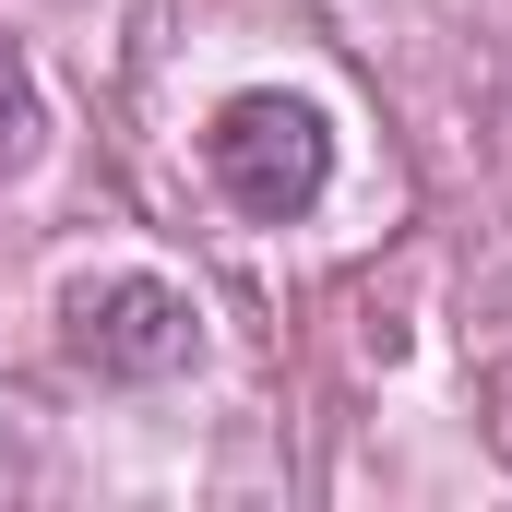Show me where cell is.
<instances>
[{
	"instance_id": "obj_2",
	"label": "cell",
	"mask_w": 512,
	"mask_h": 512,
	"mask_svg": "<svg viewBox=\"0 0 512 512\" xmlns=\"http://www.w3.org/2000/svg\"><path fill=\"white\" fill-rule=\"evenodd\" d=\"M60 358L96 382H179L203 358V310L167 274H96L60 298Z\"/></svg>"
},
{
	"instance_id": "obj_1",
	"label": "cell",
	"mask_w": 512,
	"mask_h": 512,
	"mask_svg": "<svg viewBox=\"0 0 512 512\" xmlns=\"http://www.w3.org/2000/svg\"><path fill=\"white\" fill-rule=\"evenodd\" d=\"M203 167H215V191H227L239 215L286 227V215L322 203V179H334V131H322L310 96H274V84H262V96H227V108H215Z\"/></svg>"
},
{
	"instance_id": "obj_3",
	"label": "cell",
	"mask_w": 512,
	"mask_h": 512,
	"mask_svg": "<svg viewBox=\"0 0 512 512\" xmlns=\"http://www.w3.org/2000/svg\"><path fill=\"white\" fill-rule=\"evenodd\" d=\"M36 155V96H24V72H0V179Z\"/></svg>"
}]
</instances>
